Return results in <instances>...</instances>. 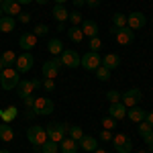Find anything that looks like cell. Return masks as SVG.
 Segmentation results:
<instances>
[{"instance_id": "30bf717a", "label": "cell", "mask_w": 153, "mask_h": 153, "mask_svg": "<svg viewBox=\"0 0 153 153\" xmlns=\"http://www.w3.org/2000/svg\"><path fill=\"white\" fill-rule=\"evenodd\" d=\"M33 63H35V59H33V55L29 53V51H25L23 55H16V71L19 74H27V71L33 70Z\"/></svg>"}, {"instance_id": "4dcf8cb0", "label": "cell", "mask_w": 153, "mask_h": 153, "mask_svg": "<svg viewBox=\"0 0 153 153\" xmlns=\"http://www.w3.org/2000/svg\"><path fill=\"white\" fill-rule=\"evenodd\" d=\"M96 78H98L100 82H108V80H110V70H106L104 65L96 68Z\"/></svg>"}, {"instance_id": "60d3db41", "label": "cell", "mask_w": 153, "mask_h": 153, "mask_svg": "<svg viewBox=\"0 0 153 153\" xmlns=\"http://www.w3.org/2000/svg\"><path fill=\"white\" fill-rule=\"evenodd\" d=\"M23 100H25V106H27V108H33V104H35V98H33V94L27 96V98H23Z\"/></svg>"}, {"instance_id": "9f6ffc18", "label": "cell", "mask_w": 153, "mask_h": 153, "mask_svg": "<svg viewBox=\"0 0 153 153\" xmlns=\"http://www.w3.org/2000/svg\"><path fill=\"white\" fill-rule=\"evenodd\" d=\"M149 153H153V143H151V145H149Z\"/></svg>"}, {"instance_id": "b9f144b4", "label": "cell", "mask_w": 153, "mask_h": 153, "mask_svg": "<svg viewBox=\"0 0 153 153\" xmlns=\"http://www.w3.org/2000/svg\"><path fill=\"white\" fill-rule=\"evenodd\" d=\"M16 19H19L21 23H29V21H31V14H27V12H21V14H19Z\"/></svg>"}, {"instance_id": "ab89813d", "label": "cell", "mask_w": 153, "mask_h": 153, "mask_svg": "<svg viewBox=\"0 0 153 153\" xmlns=\"http://www.w3.org/2000/svg\"><path fill=\"white\" fill-rule=\"evenodd\" d=\"M98 137H100V141H112V133H110V131H100V135H98Z\"/></svg>"}, {"instance_id": "d590c367", "label": "cell", "mask_w": 153, "mask_h": 153, "mask_svg": "<svg viewBox=\"0 0 153 153\" xmlns=\"http://www.w3.org/2000/svg\"><path fill=\"white\" fill-rule=\"evenodd\" d=\"M151 125H149V123H147V120H141V123H139V135H147V133H151Z\"/></svg>"}, {"instance_id": "d6986e66", "label": "cell", "mask_w": 153, "mask_h": 153, "mask_svg": "<svg viewBox=\"0 0 153 153\" xmlns=\"http://www.w3.org/2000/svg\"><path fill=\"white\" fill-rule=\"evenodd\" d=\"M53 19H55L57 23H65V21L70 19V12H68V8H65L63 4H55V6H53Z\"/></svg>"}, {"instance_id": "7bdbcfd3", "label": "cell", "mask_w": 153, "mask_h": 153, "mask_svg": "<svg viewBox=\"0 0 153 153\" xmlns=\"http://www.w3.org/2000/svg\"><path fill=\"white\" fill-rule=\"evenodd\" d=\"M143 141L147 143V145H151V143H153V131H151V133H147V135H143Z\"/></svg>"}, {"instance_id": "52a82bcc", "label": "cell", "mask_w": 153, "mask_h": 153, "mask_svg": "<svg viewBox=\"0 0 153 153\" xmlns=\"http://www.w3.org/2000/svg\"><path fill=\"white\" fill-rule=\"evenodd\" d=\"M61 65H65V68H78L80 65V61H82V57H80V53L78 51H74V49H63L61 51Z\"/></svg>"}, {"instance_id": "3957f363", "label": "cell", "mask_w": 153, "mask_h": 153, "mask_svg": "<svg viewBox=\"0 0 153 153\" xmlns=\"http://www.w3.org/2000/svg\"><path fill=\"white\" fill-rule=\"evenodd\" d=\"M27 139H29V143H33L35 147H41L43 143L47 141V131H45V127H41V125H33V127H29V131H27Z\"/></svg>"}, {"instance_id": "5bb4252c", "label": "cell", "mask_w": 153, "mask_h": 153, "mask_svg": "<svg viewBox=\"0 0 153 153\" xmlns=\"http://www.w3.org/2000/svg\"><path fill=\"white\" fill-rule=\"evenodd\" d=\"M0 8H2V12H6V16H19L21 14V4L16 0H4L0 4Z\"/></svg>"}, {"instance_id": "bcb514c9", "label": "cell", "mask_w": 153, "mask_h": 153, "mask_svg": "<svg viewBox=\"0 0 153 153\" xmlns=\"http://www.w3.org/2000/svg\"><path fill=\"white\" fill-rule=\"evenodd\" d=\"M71 2H74V6H76V8H80L82 4H86V0H71Z\"/></svg>"}, {"instance_id": "c3c4849f", "label": "cell", "mask_w": 153, "mask_h": 153, "mask_svg": "<svg viewBox=\"0 0 153 153\" xmlns=\"http://www.w3.org/2000/svg\"><path fill=\"white\" fill-rule=\"evenodd\" d=\"M39 86H43V82H39V80H33V88H35V90L39 88Z\"/></svg>"}, {"instance_id": "484cf974", "label": "cell", "mask_w": 153, "mask_h": 153, "mask_svg": "<svg viewBox=\"0 0 153 153\" xmlns=\"http://www.w3.org/2000/svg\"><path fill=\"white\" fill-rule=\"evenodd\" d=\"M47 49H49L51 55H61V51H63V43H61L59 39H49Z\"/></svg>"}, {"instance_id": "f6af8a7d", "label": "cell", "mask_w": 153, "mask_h": 153, "mask_svg": "<svg viewBox=\"0 0 153 153\" xmlns=\"http://www.w3.org/2000/svg\"><path fill=\"white\" fill-rule=\"evenodd\" d=\"M145 120H147V123L151 125V129H153V110H151V112H147V117H145Z\"/></svg>"}, {"instance_id": "7dc6e473", "label": "cell", "mask_w": 153, "mask_h": 153, "mask_svg": "<svg viewBox=\"0 0 153 153\" xmlns=\"http://www.w3.org/2000/svg\"><path fill=\"white\" fill-rule=\"evenodd\" d=\"M55 31H59V33H61V31H65V25H63V23H57V29H55Z\"/></svg>"}, {"instance_id": "db71d44e", "label": "cell", "mask_w": 153, "mask_h": 153, "mask_svg": "<svg viewBox=\"0 0 153 153\" xmlns=\"http://www.w3.org/2000/svg\"><path fill=\"white\" fill-rule=\"evenodd\" d=\"M92 153H106L104 149H96V151H92Z\"/></svg>"}, {"instance_id": "4fadbf2b", "label": "cell", "mask_w": 153, "mask_h": 153, "mask_svg": "<svg viewBox=\"0 0 153 153\" xmlns=\"http://www.w3.org/2000/svg\"><path fill=\"white\" fill-rule=\"evenodd\" d=\"M127 106L123 104V102H112L110 104V108H108V117H112L114 120H120V118L127 117Z\"/></svg>"}, {"instance_id": "816d5d0a", "label": "cell", "mask_w": 153, "mask_h": 153, "mask_svg": "<svg viewBox=\"0 0 153 153\" xmlns=\"http://www.w3.org/2000/svg\"><path fill=\"white\" fill-rule=\"evenodd\" d=\"M35 2H37V4H47L49 0H35Z\"/></svg>"}, {"instance_id": "9c48e42d", "label": "cell", "mask_w": 153, "mask_h": 153, "mask_svg": "<svg viewBox=\"0 0 153 153\" xmlns=\"http://www.w3.org/2000/svg\"><path fill=\"white\" fill-rule=\"evenodd\" d=\"M143 98L141 90L139 88H131V90H127V92H123L120 94V102L127 106V108H131V106H137L139 104V100Z\"/></svg>"}, {"instance_id": "e575fe53", "label": "cell", "mask_w": 153, "mask_h": 153, "mask_svg": "<svg viewBox=\"0 0 153 153\" xmlns=\"http://www.w3.org/2000/svg\"><path fill=\"white\" fill-rule=\"evenodd\" d=\"M102 47V41H100V37H92L90 39V51H94V53H98V49Z\"/></svg>"}, {"instance_id": "f35d334b", "label": "cell", "mask_w": 153, "mask_h": 153, "mask_svg": "<svg viewBox=\"0 0 153 153\" xmlns=\"http://www.w3.org/2000/svg\"><path fill=\"white\" fill-rule=\"evenodd\" d=\"M43 88H45L47 92H53V90H55V82L49 80V78H45V80H43Z\"/></svg>"}, {"instance_id": "603a6c76", "label": "cell", "mask_w": 153, "mask_h": 153, "mask_svg": "<svg viewBox=\"0 0 153 153\" xmlns=\"http://www.w3.org/2000/svg\"><path fill=\"white\" fill-rule=\"evenodd\" d=\"M78 143H82V149H84V151H90V153H92V151L98 149V141H96L94 137H86V135H84Z\"/></svg>"}, {"instance_id": "836d02e7", "label": "cell", "mask_w": 153, "mask_h": 153, "mask_svg": "<svg viewBox=\"0 0 153 153\" xmlns=\"http://www.w3.org/2000/svg\"><path fill=\"white\" fill-rule=\"evenodd\" d=\"M102 127H104L106 131H112L114 127H117V120H114L112 117H104L102 118Z\"/></svg>"}, {"instance_id": "277c9868", "label": "cell", "mask_w": 153, "mask_h": 153, "mask_svg": "<svg viewBox=\"0 0 153 153\" xmlns=\"http://www.w3.org/2000/svg\"><path fill=\"white\" fill-rule=\"evenodd\" d=\"M112 145H114V149L118 153H131L133 151V141H131L129 137L125 135V133H117V135H112Z\"/></svg>"}, {"instance_id": "ac0fdd59", "label": "cell", "mask_w": 153, "mask_h": 153, "mask_svg": "<svg viewBox=\"0 0 153 153\" xmlns=\"http://www.w3.org/2000/svg\"><path fill=\"white\" fill-rule=\"evenodd\" d=\"M100 65H104L106 70H117L118 65H120V57H118L117 53H108L106 57H102V63Z\"/></svg>"}, {"instance_id": "ba28073f", "label": "cell", "mask_w": 153, "mask_h": 153, "mask_svg": "<svg viewBox=\"0 0 153 153\" xmlns=\"http://www.w3.org/2000/svg\"><path fill=\"white\" fill-rule=\"evenodd\" d=\"M100 63H102V57L94 51H88L86 55H82V61H80V65L88 71H96V68H100Z\"/></svg>"}, {"instance_id": "74e56055", "label": "cell", "mask_w": 153, "mask_h": 153, "mask_svg": "<svg viewBox=\"0 0 153 153\" xmlns=\"http://www.w3.org/2000/svg\"><path fill=\"white\" fill-rule=\"evenodd\" d=\"M106 98H108V102L112 104V102H120V92H117V90H110L108 94H106Z\"/></svg>"}, {"instance_id": "2e32d148", "label": "cell", "mask_w": 153, "mask_h": 153, "mask_svg": "<svg viewBox=\"0 0 153 153\" xmlns=\"http://www.w3.org/2000/svg\"><path fill=\"white\" fill-rule=\"evenodd\" d=\"M19 45L25 49V51H31V49L37 45V37L33 33H23L21 39H19Z\"/></svg>"}, {"instance_id": "44dd1931", "label": "cell", "mask_w": 153, "mask_h": 153, "mask_svg": "<svg viewBox=\"0 0 153 153\" xmlns=\"http://www.w3.org/2000/svg\"><path fill=\"white\" fill-rule=\"evenodd\" d=\"M82 33L84 37H98V25L94 23V21H84L82 23Z\"/></svg>"}, {"instance_id": "1f68e13d", "label": "cell", "mask_w": 153, "mask_h": 153, "mask_svg": "<svg viewBox=\"0 0 153 153\" xmlns=\"http://www.w3.org/2000/svg\"><path fill=\"white\" fill-rule=\"evenodd\" d=\"M47 33H49V27H47V25H43V23L35 25V29H33V35H35V37H43V35H47Z\"/></svg>"}, {"instance_id": "7402d4cb", "label": "cell", "mask_w": 153, "mask_h": 153, "mask_svg": "<svg viewBox=\"0 0 153 153\" xmlns=\"http://www.w3.org/2000/svg\"><path fill=\"white\" fill-rule=\"evenodd\" d=\"M14 139V131H12L10 123H0V141H12Z\"/></svg>"}, {"instance_id": "8fae6325", "label": "cell", "mask_w": 153, "mask_h": 153, "mask_svg": "<svg viewBox=\"0 0 153 153\" xmlns=\"http://www.w3.org/2000/svg\"><path fill=\"white\" fill-rule=\"evenodd\" d=\"M59 68H61V59H57V57H53V59H49V61H45V63H43V68H41V71H43V78L53 80V78L59 74Z\"/></svg>"}, {"instance_id": "cb8c5ba5", "label": "cell", "mask_w": 153, "mask_h": 153, "mask_svg": "<svg viewBox=\"0 0 153 153\" xmlns=\"http://www.w3.org/2000/svg\"><path fill=\"white\" fill-rule=\"evenodd\" d=\"M14 29V16H0V31L2 33H10Z\"/></svg>"}, {"instance_id": "680465c9", "label": "cell", "mask_w": 153, "mask_h": 153, "mask_svg": "<svg viewBox=\"0 0 153 153\" xmlns=\"http://www.w3.org/2000/svg\"><path fill=\"white\" fill-rule=\"evenodd\" d=\"M0 16H2V8H0Z\"/></svg>"}, {"instance_id": "f546056e", "label": "cell", "mask_w": 153, "mask_h": 153, "mask_svg": "<svg viewBox=\"0 0 153 153\" xmlns=\"http://www.w3.org/2000/svg\"><path fill=\"white\" fill-rule=\"evenodd\" d=\"M57 149H59V143L49 141V139L41 145V151H43V153H57Z\"/></svg>"}, {"instance_id": "d4e9b609", "label": "cell", "mask_w": 153, "mask_h": 153, "mask_svg": "<svg viewBox=\"0 0 153 153\" xmlns=\"http://www.w3.org/2000/svg\"><path fill=\"white\" fill-rule=\"evenodd\" d=\"M68 37H70L74 43H82V41H84L82 27H70V29H68Z\"/></svg>"}, {"instance_id": "7c38bea8", "label": "cell", "mask_w": 153, "mask_h": 153, "mask_svg": "<svg viewBox=\"0 0 153 153\" xmlns=\"http://www.w3.org/2000/svg\"><path fill=\"white\" fill-rule=\"evenodd\" d=\"M145 25H147V19H145L143 12H131L127 16V27L129 29H143Z\"/></svg>"}, {"instance_id": "f1b7e54d", "label": "cell", "mask_w": 153, "mask_h": 153, "mask_svg": "<svg viewBox=\"0 0 153 153\" xmlns=\"http://www.w3.org/2000/svg\"><path fill=\"white\" fill-rule=\"evenodd\" d=\"M112 23H114V29H123V27H127V14H123V12H114Z\"/></svg>"}, {"instance_id": "11a10c76", "label": "cell", "mask_w": 153, "mask_h": 153, "mask_svg": "<svg viewBox=\"0 0 153 153\" xmlns=\"http://www.w3.org/2000/svg\"><path fill=\"white\" fill-rule=\"evenodd\" d=\"M0 153H10V151L8 149H0Z\"/></svg>"}, {"instance_id": "6f0895ef", "label": "cell", "mask_w": 153, "mask_h": 153, "mask_svg": "<svg viewBox=\"0 0 153 153\" xmlns=\"http://www.w3.org/2000/svg\"><path fill=\"white\" fill-rule=\"evenodd\" d=\"M139 153H149V151H139Z\"/></svg>"}, {"instance_id": "f5cc1de1", "label": "cell", "mask_w": 153, "mask_h": 153, "mask_svg": "<svg viewBox=\"0 0 153 153\" xmlns=\"http://www.w3.org/2000/svg\"><path fill=\"white\" fill-rule=\"evenodd\" d=\"M68 0H55V4H65Z\"/></svg>"}, {"instance_id": "83f0119b", "label": "cell", "mask_w": 153, "mask_h": 153, "mask_svg": "<svg viewBox=\"0 0 153 153\" xmlns=\"http://www.w3.org/2000/svg\"><path fill=\"white\" fill-rule=\"evenodd\" d=\"M16 112H19V110H16V106H8L6 110H2L0 120H2V123H12V120L16 118Z\"/></svg>"}, {"instance_id": "681fc988", "label": "cell", "mask_w": 153, "mask_h": 153, "mask_svg": "<svg viewBox=\"0 0 153 153\" xmlns=\"http://www.w3.org/2000/svg\"><path fill=\"white\" fill-rule=\"evenodd\" d=\"M19 4H29V2H33V0H16Z\"/></svg>"}, {"instance_id": "9a60e30c", "label": "cell", "mask_w": 153, "mask_h": 153, "mask_svg": "<svg viewBox=\"0 0 153 153\" xmlns=\"http://www.w3.org/2000/svg\"><path fill=\"white\" fill-rule=\"evenodd\" d=\"M33 82L31 80H21V82L16 84V94L21 96V98H27V96H31L33 94Z\"/></svg>"}, {"instance_id": "8992f818", "label": "cell", "mask_w": 153, "mask_h": 153, "mask_svg": "<svg viewBox=\"0 0 153 153\" xmlns=\"http://www.w3.org/2000/svg\"><path fill=\"white\" fill-rule=\"evenodd\" d=\"M112 37L117 39L118 45H131V43L135 41V33H133V29H129V27L112 29Z\"/></svg>"}, {"instance_id": "4316f807", "label": "cell", "mask_w": 153, "mask_h": 153, "mask_svg": "<svg viewBox=\"0 0 153 153\" xmlns=\"http://www.w3.org/2000/svg\"><path fill=\"white\" fill-rule=\"evenodd\" d=\"M0 59H2V63H4L6 68H12V65L16 63V53L8 49V51H4V53L0 55Z\"/></svg>"}, {"instance_id": "6da1fadb", "label": "cell", "mask_w": 153, "mask_h": 153, "mask_svg": "<svg viewBox=\"0 0 153 153\" xmlns=\"http://www.w3.org/2000/svg\"><path fill=\"white\" fill-rule=\"evenodd\" d=\"M68 129H70V125H63V123H49L47 125V139L49 141H63L65 139V133H68Z\"/></svg>"}, {"instance_id": "ffe728a7", "label": "cell", "mask_w": 153, "mask_h": 153, "mask_svg": "<svg viewBox=\"0 0 153 153\" xmlns=\"http://www.w3.org/2000/svg\"><path fill=\"white\" fill-rule=\"evenodd\" d=\"M59 149H61V153H78V141L68 137V139L59 141Z\"/></svg>"}, {"instance_id": "7a4b0ae2", "label": "cell", "mask_w": 153, "mask_h": 153, "mask_svg": "<svg viewBox=\"0 0 153 153\" xmlns=\"http://www.w3.org/2000/svg\"><path fill=\"white\" fill-rule=\"evenodd\" d=\"M19 82H21L19 80V71L14 68H6L4 71H0V86H2V90H12V88H16Z\"/></svg>"}, {"instance_id": "e0dca14e", "label": "cell", "mask_w": 153, "mask_h": 153, "mask_svg": "<svg viewBox=\"0 0 153 153\" xmlns=\"http://www.w3.org/2000/svg\"><path fill=\"white\" fill-rule=\"evenodd\" d=\"M127 117L133 120V123H141L147 117V110H143L141 106H131V110H127Z\"/></svg>"}, {"instance_id": "94428289", "label": "cell", "mask_w": 153, "mask_h": 153, "mask_svg": "<svg viewBox=\"0 0 153 153\" xmlns=\"http://www.w3.org/2000/svg\"><path fill=\"white\" fill-rule=\"evenodd\" d=\"M2 2H4V0H2Z\"/></svg>"}, {"instance_id": "8d00e7d4", "label": "cell", "mask_w": 153, "mask_h": 153, "mask_svg": "<svg viewBox=\"0 0 153 153\" xmlns=\"http://www.w3.org/2000/svg\"><path fill=\"white\" fill-rule=\"evenodd\" d=\"M74 27H80V23H82V14L80 12H70V19H68Z\"/></svg>"}, {"instance_id": "ee69618b", "label": "cell", "mask_w": 153, "mask_h": 153, "mask_svg": "<svg viewBox=\"0 0 153 153\" xmlns=\"http://www.w3.org/2000/svg\"><path fill=\"white\" fill-rule=\"evenodd\" d=\"M86 4H88L90 8H98V4H100V0H86Z\"/></svg>"}, {"instance_id": "d6a6232c", "label": "cell", "mask_w": 153, "mask_h": 153, "mask_svg": "<svg viewBox=\"0 0 153 153\" xmlns=\"http://www.w3.org/2000/svg\"><path fill=\"white\" fill-rule=\"evenodd\" d=\"M68 131H70V137L74 139V141H80V139L84 137V133H82V129H80V127H70Z\"/></svg>"}, {"instance_id": "91938a15", "label": "cell", "mask_w": 153, "mask_h": 153, "mask_svg": "<svg viewBox=\"0 0 153 153\" xmlns=\"http://www.w3.org/2000/svg\"><path fill=\"white\" fill-rule=\"evenodd\" d=\"M0 4H2V0H0Z\"/></svg>"}, {"instance_id": "f907efd6", "label": "cell", "mask_w": 153, "mask_h": 153, "mask_svg": "<svg viewBox=\"0 0 153 153\" xmlns=\"http://www.w3.org/2000/svg\"><path fill=\"white\" fill-rule=\"evenodd\" d=\"M6 70V65H4V63H2V59H0V71H4Z\"/></svg>"}, {"instance_id": "5b68a950", "label": "cell", "mask_w": 153, "mask_h": 153, "mask_svg": "<svg viewBox=\"0 0 153 153\" xmlns=\"http://www.w3.org/2000/svg\"><path fill=\"white\" fill-rule=\"evenodd\" d=\"M33 112H35V114H39V117L51 114V112H53V102H51V98H47V96H39V98H35Z\"/></svg>"}]
</instances>
